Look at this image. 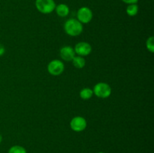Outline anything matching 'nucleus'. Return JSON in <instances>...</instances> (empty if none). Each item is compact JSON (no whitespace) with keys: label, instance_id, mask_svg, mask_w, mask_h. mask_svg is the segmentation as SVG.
Returning a JSON list of instances; mask_svg holds the SVG:
<instances>
[{"label":"nucleus","instance_id":"nucleus-2","mask_svg":"<svg viewBox=\"0 0 154 153\" xmlns=\"http://www.w3.org/2000/svg\"><path fill=\"white\" fill-rule=\"evenodd\" d=\"M93 94L99 98H108L112 92V88L109 84L104 82H97L93 86Z\"/></svg>","mask_w":154,"mask_h":153},{"label":"nucleus","instance_id":"nucleus-9","mask_svg":"<svg viewBox=\"0 0 154 153\" xmlns=\"http://www.w3.org/2000/svg\"><path fill=\"white\" fill-rule=\"evenodd\" d=\"M54 10L56 11L57 14L60 17H66L69 14V12H70V9H69V6L66 4H63V3L59 4L58 5H56Z\"/></svg>","mask_w":154,"mask_h":153},{"label":"nucleus","instance_id":"nucleus-4","mask_svg":"<svg viewBox=\"0 0 154 153\" xmlns=\"http://www.w3.org/2000/svg\"><path fill=\"white\" fill-rule=\"evenodd\" d=\"M47 69L48 73L52 76H59L64 71V63L60 59H53L48 64Z\"/></svg>","mask_w":154,"mask_h":153},{"label":"nucleus","instance_id":"nucleus-17","mask_svg":"<svg viewBox=\"0 0 154 153\" xmlns=\"http://www.w3.org/2000/svg\"><path fill=\"white\" fill-rule=\"evenodd\" d=\"M2 140H3V137H2V135L0 134V143H1L2 142Z\"/></svg>","mask_w":154,"mask_h":153},{"label":"nucleus","instance_id":"nucleus-1","mask_svg":"<svg viewBox=\"0 0 154 153\" xmlns=\"http://www.w3.org/2000/svg\"><path fill=\"white\" fill-rule=\"evenodd\" d=\"M64 31L68 35L72 37L79 36L84 30V26L75 18H70L64 23Z\"/></svg>","mask_w":154,"mask_h":153},{"label":"nucleus","instance_id":"nucleus-11","mask_svg":"<svg viewBox=\"0 0 154 153\" xmlns=\"http://www.w3.org/2000/svg\"><path fill=\"white\" fill-rule=\"evenodd\" d=\"M80 98L83 100H89V99L91 98L94 94H93V91L92 88H82V89L80 91L79 93Z\"/></svg>","mask_w":154,"mask_h":153},{"label":"nucleus","instance_id":"nucleus-18","mask_svg":"<svg viewBox=\"0 0 154 153\" xmlns=\"http://www.w3.org/2000/svg\"><path fill=\"white\" fill-rule=\"evenodd\" d=\"M98 153H105V152H98Z\"/></svg>","mask_w":154,"mask_h":153},{"label":"nucleus","instance_id":"nucleus-6","mask_svg":"<svg viewBox=\"0 0 154 153\" xmlns=\"http://www.w3.org/2000/svg\"><path fill=\"white\" fill-rule=\"evenodd\" d=\"M87 122L81 116L73 117L70 121V128L75 132H82L87 128Z\"/></svg>","mask_w":154,"mask_h":153},{"label":"nucleus","instance_id":"nucleus-3","mask_svg":"<svg viewBox=\"0 0 154 153\" xmlns=\"http://www.w3.org/2000/svg\"><path fill=\"white\" fill-rule=\"evenodd\" d=\"M35 8L40 13L49 14L52 13L56 8L54 0H35Z\"/></svg>","mask_w":154,"mask_h":153},{"label":"nucleus","instance_id":"nucleus-16","mask_svg":"<svg viewBox=\"0 0 154 153\" xmlns=\"http://www.w3.org/2000/svg\"><path fill=\"white\" fill-rule=\"evenodd\" d=\"M5 52V46L2 44H0V56L4 55Z\"/></svg>","mask_w":154,"mask_h":153},{"label":"nucleus","instance_id":"nucleus-12","mask_svg":"<svg viewBox=\"0 0 154 153\" xmlns=\"http://www.w3.org/2000/svg\"><path fill=\"white\" fill-rule=\"evenodd\" d=\"M138 6L137 4H128V6L126 7V12L128 16H135L138 14Z\"/></svg>","mask_w":154,"mask_h":153},{"label":"nucleus","instance_id":"nucleus-15","mask_svg":"<svg viewBox=\"0 0 154 153\" xmlns=\"http://www.w3.org/2000/svg\"><path fill=\"white\" fill-rule=\"evenodd\" d=\"M124 3L127 4H137V2H138V0H122Z\"/></svg>","mask_w":154,"mask_h":153},{"label":"nucleus","instance_id":"nucleus-8","mask_svg":"<svg viewBox=\"0 0 154 153\" xmlns=\"http://www.w3.org/2000/svg\"><path fill=\"white\" fill-rule=\"evenodd\" d=\"M60 56L63 60L66 62H72L76 56L74 47L71 46H64L60 49Z\"/></svg>","mask_w":154,"mask_h":153},{"label":"nucleus","instance_id":"nucleus-5","mask_svg":"<svg viewBox=\"0 0 154 153\" xmlns=\"http://www.w3.org/2000/svg\"><path fill=\"white\" fill-rule=\"evenodd\" d=\"M93 14L88 7L80 8L77 12V20L82 24H87L93 20Z\"/></svg>","mask_w":154,"mask_h":153},{"label":"nucleus","instance_id":"nucleus-13","mask_svg":"<svg viewBox=\"0 0 154 153\" xmlns=\"http://www.w3.org/2000/svg\"><path fill=\"white\" fill-rule=\"evenodd\" d=\"M8 153H27V151L22 146L14 145L10 147Z\"/></svg>","mask_w":154,"mask_h":153},{"label":"nucleus","instance_id":"nucleus-10","mask_svg":"<svg viewBox=\"0 0 154 153\" xmlns=\"http://www.w3.org/2000/svg\"><path fill=\"white\" fill-rule=\"evenodd\" d=\"M72 62L74 67L78 69L84 68L86 65L85 58L82 56H75L73 59L72 60Z\"/></svg>","mask_w":154,"mask_h":153},{"label":"nucleus","instance_id":"nucleus-7","mask_svg":"<svg viewBox=\"0 0 154 153\" xmlns=\"http://www.w3.org/2000/svg\"><path fill=\"white\" fill-rule=\"evenodd\" d=\"M74 50L77 56L84 57L90 55L93 49H92V46L88 42L81 41L75 44Z\"/></svg>","mask_w":154,"mask_h":153},{"label":"nucleus","instance_id":"nucleus-14","mask_svg":"<svg viewBox=\"0 0 154 153\" xmlns=\"http://www.w3.org/2000/svg\"><path fill=\"white\" fill-rule=\"evenodd\" d=\"M146 48L150 52L153 53L154 52V38L153 36H150L146 40Z\"/></svg>","mask_w":154,"mask_h":153}]
</instances>
